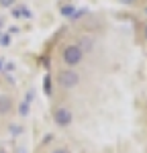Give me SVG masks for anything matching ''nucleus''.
I'll list each match as a JSON object with an SVG mask.
<instances>
[{
  "label": "nucleus",
  "instance_id": "nucleus-1",
  "mask_svg": "<svg viewBox=\"0 0 147 153\" xmlns=\"http://www.w3.org/2000/svg\"><path fill=\"white\" fill-rule=\"evenodd\" d=\"M82 57H84V53H82V49L78 45H70V47L63 49V61L68 65H78L82 61Z\"/></svg>",
  "mask_w": 147,
  "mask_h": 153
},
{
  "label": "nucleus",
  "instance_id": "nucleus-2",
  "mask_svg": "<svg viewBox=\"0 0 147 153\" xmlns=\"http://www.w3.org/2000/svg\"><path fill=\"white\" fill-rule=\"evenodd\" d=\"M59 84H61V88L72 90V88H76V86L80 84V76H78L76 71H72V70L61 71V74H59Z\"/></svg>",
  "mask_w": 147,
  "mask_h": 153
},
{
  "label": "nucleus",
  "instance_id": "nucleus-3",
  "mask_svg": "<svg viewBox=\"0 0 147 153\" xmlns=\"http://www.w3.org/2000/svg\"><path fill=\"white\" fill-rule=\"evenodd\" d=\"M72 118H74L72 110H70V108H63V106L53 112V120H55L59 127H70V125H72Z\"/></svg>",
  "mask_w": 147,
  "mask_h": 153
},
{
  "label": "nucleus",
  "instance_id": "nucleus-4",
  "mask_svg": "<svg viewBox=\"0 0 147 153\" xmlns=\"http://www.w3.org/2000/svg\"><path fill=\"white\" fill-rule=\"evenodd\" d=\"M10 110H12V100H10V96L2 94V96H0V114H8Z\"/></svg>",
  "mask_w": 147,
  "mask_h": 153
},
{
  "label": "nucleus",
  "instance_id": "nucleus-5",
  "mask_svg": "<svg viewBox=\"0 0 147 153\" xmlns=\"http://www.w3.org/2000/svg\"><path fill=\"white\" fill-rule=\"evenodd\" d=\"M12 16L14 19H31V12L27 6H16L14 10H12Z\"/></svg>",
  "mask_w": 147,
  "mask_h": 153
},
{
  "label": "nucleus",
  "instance_id": "nucleus-6",
  "mask_svg": "<svg viewBox=\"0 0 147 153\" xmlns=\"http://www.w3.org/2000/svg\"><path fill=\"white\" fill-rule=\"evenodd\" d=\"M43 86H45V94L51 96V92H53V88H51V80L49 78H45V82H43Z\"/></svg>",
  "mask_w": 147,
  "mask_h": 153
},
{
  "label": "nucleus",
  "instance_id": "nucleus-7",
  "mask_svg": "<svg viewBox=\"0 0 147 153\" xmlns=\"http://www.w3.org/2000/svg\"><path fill=\"white\" fill-rule=\"evenodd\" d=\"M61 14H63V16H72L74 14V6H63V8H61Z\"/></svg>",
  "mask_w": 147,
  "mask_h": 153
},
{
  "label": "nucleus",
  "instance_id": "nucleus-8",
  "mask_svg": "<svg viewBox=\"0 0 147 153\" xmlns=\"http://www.w3.org/2000/svg\"><path fill=\"white\" fill-rule=\"evenodd\" d=\"M14 2H16V0H0V4H2V6H12Z\"/></svg>",
  "mask_w": 147,
  "mask_h": 153
},
{
  "label": "nucleus",
  "instance_id": "nucleus-9",
  "mask_svg": "<svg viewBox=\"0 0 147 153\" xmlns=\"http://www.w3.org/2000/svg\"><path fill=\"white\" fill-rule=\"evenodd\" d=\"M51 153H70V149H65V147H59V149H53Z\"/></svg>",
  "mask_w": 147,
  "mask_h": 153
},
{
  "label": "nucleus",
  "instance_id": "nucleus-10",
  "mask_svg": "<svg viewBox=\"0 0 147 153\" xmlns=\"http://www.w3.org/2000/svg\"><path fill=\"white\" fill-rule=\"evenodd\" d=\"M121 2H122V4H133L135 0H121Z\"/></svg>",
  "mask_w": 147,
  "mask_h": 153
},
{
  "label": "nucleus",
  "instance_id": "nucleus-11",
  "mask_svg": "<svg viewBox=\"0 0 147 153\" xmlns=\"http://www.w3.org/2000/svg\"><path fill=\"white\" fill-rule=\"evenodd\" d=\"M2 68H4V59H0V70H2Z\"/></svg>",
  "mask_w": 147,
  "mask_h": 153
},
{
  "label": "nucleus",
  "instance_id": "nucleus-12",
  "mask_svg": "<svg viewBox=\"0 0 147 153\" xmlns=\"http://www.w3.org/2000/svg\"><path fill=\"white\" fill-rule=\"evenodd\" d=\"M143 33H145V39H147V27H145V31H143Z\"/></svg>",
  "mask_w": 147,
  "mask_h": 153
},
{
  "label": "nucleus",
  "instance_id": "nucleus-13",
  "mask_svg": "<svg viewBox=\"0 0 147 153\" xmlns=\"http://www.w3.org/2000/svg\"><path fill=\"white\" fill-rule=\"evenodd\" d=\"M0 153H6V151H4V149H2V147H0Z\"/></svg>",
  "mask_w": 147,
  "mask_h": 153
},
{
  "label": "nucleus",
  "instance_id": "nucleus-14",
  "mask_svg": "<svg viewBox=\"0 0 147 153\" xmlns=\"http://www.w3.org/2000/svg\"><path fill=\"white\" fill-rule=\"evenodd\" d=\"M145 12H147V8H145Z\"/></svg>",
  "mask_w": 147,
  "mask_h": 153
}]
</instances>
